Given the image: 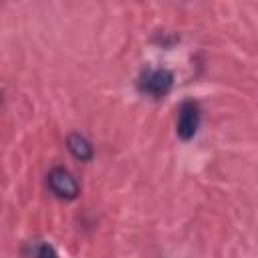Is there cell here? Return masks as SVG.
Wrapping results in <instances>:
<instances>
[{"mask_svg":"<svg viewBox=\"0 0 258 258\" xmlns=\"http://www.w3.org/2000/svg\"><path fill=\"white\" fill-rule=\"evenodd\" d=\"M46 183L50 187V191L54 196H58L60 200H75L79 198V183L73 177V173L64 167H52L46 175Z\"/></svg>","mask_w":258,"mask_h":258,"instance_id":"obj_3","label":"cell"},{"mask_svg":"<svg viewBox=\"0 0 258 258\" xmlns=\"http://www.w3.org/2000/svg\"><path fill=\"white\" fill-rule=\"evenodd\" d=\"M137 87L141 93L149 95V97H165L171 87H173V73L167 69H145L139 75Z\"/></svg>","mask_w":258,"mask_h":258,"instance_id":"obj_1","label":"cell"},{"mask_svg":"<svg viewBox=\"0 0 258 258\" xmlns=\"http://www.w3.org/2000/svg\"><path fill=\"white\" fill-rule=\"evenodd\" d=\"M200 121H202L200 105H198L196 101H183V103L179 105L177 121H175V133H177V137H179L181 141L194 139V135L198 133Z\"/></svg>","mask_w":258,"mask_h":258,"instance_id":"obj_2","label":"cell"},{"mask_svg":"<svg viewBox=\"0 0 258 258\" xmlns=\"http://www.w3.org/2000/svg\"><path fill=\"white\" fill-rule=\"evenodd\" d=\"M36 258H58V256H56V252H54L52 246H48V244H40L38 250H36Z\"/></svg>","mask_w":258,"mask_h":258,"instance_id":"obj_5","label":"cell"},{"mask_svg":"<svg viewBox=\"0 0 258 258\" xmlns=\"http://www.w3.org/2000/svg\"><path fill=\"white\" fill-rule=\"evenodd\" d=\"M67 149L79 161H91L93 155H95V149H93L91 141L85 135H81V133H71L67 137Z\"/></svg>","mask_w":258,"mask_h":258,"instance_id":"obj_4","label":"cell"}]
</instances>
